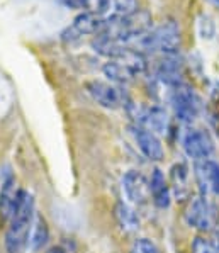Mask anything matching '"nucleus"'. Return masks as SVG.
I'll return each instance as SVG.
<instances>
[{
	"instance_id": "8",
	"label": "nucleus",
	"mask_w": 219,
	"mask_h": 253,
	"mask_svg": "<svg viewBox=\"0 0 219 253\" xmlns=\"http://www.w3.org/2000/svg\"><path fill=\"white\" fill-rule=\"evenodd\" d=\"M194 169L201 196L207 197V194L219 196V163L209 158V160L195 162Z\"/></svg>"
},
{
	"instance_id": "10",
	"label": "nucleus",
	"mask_w": 219,
	"mask_h": 253,
	"mask_svg": "<svg viewBox=\"0 0 219 253\" xmlns=\"http://www.w3.org/2000/svg\"><path fill=\"white\" fill-rule=\"evenodd\" d=\"M102 24L104 21L100 19V15L85 10V12L78 14L73 19L72 27H68L63 33V40L73 42L80 36H84V34H99L100 29H102Z\"/></svg>"
},
{
	"instance_id": "2",
	"label": "nucleus",
	"mask_w": 219,
	"mask_h": 253,
	"mask_svg": "<svg viewBox=\"0 0 219 253\" xmlns=\"http://www.w3.org/2000/svg\"><path fill=\"white\" fill-rule=\"evenodd\" d=\"M134 49L158 51L162 54H177L180 48V29L175 21H167L162 26L150 29L134 42Z\"/></svg>"
},
{
	"instance_id": "3",
	"label": "nucleus",
	"mask_w": 219,
	"mask_h": 253,
	"mask_svg": "<svg viewBox=\"0 0 219 253\" xmlns=\"http://www.w3.org/2000/svg\"><path fill=\"white\" fill-rule=\"evenodd\" d=\"M183 217H185V223L190 228L197 229L201 233L213 231L218 226L216 208L204 196H197L194 199L190 197L185 212H183Z\"/></svg>"
},
{
	"instance_id": "5",
	"label": "nucleus",
	"mask_w": 219,
	"mask_h": 253,
	"mask_svg": "<svg viewBox=\"0 0 219 253\" xmlns=\"http://www.w3.org/2000/svg\"><path fill=\"white\" fill-rule=\"evenodd\" d=\"M183 151L194 162L209 160L214 153V141L206 129H192L183 138Z\"/></svg>"
},
{
	"instance_id": "21",
	"label": "nucleus",
	"mask_w": 219,
	"mask_h": 253,
	"mask_svg": "<svg viewBox=\"0 0 219 253\" xmlns=\"http://www.w3.org/2000/svg\"><path fill=\"white\" fill-rule=\"evenodd\" d=\"M192 253H214L213 241L204 236H195L192 241Z\"/></svg>"
},
{
	"instance_id": "22",
	"label": "nucleus",
	"mask_w": 219,
	"mask_h": 253,
	"mask_svg": "<svg viewBox=\"0 0 219 253\" xmlns=\"http://www.w3.org/2000/svg\"><path fill=\"white\" fill-rule=\"evenodd\" d=\"M65 7L68 9H78V10H84V9H90V2L92 0H60Z\"/></svg>"
},
{
	"instance_id": "24",
	"label": "nucleus",
	"mask_w": 219,
	"mask_h": 253,
	"mask_svg": "<svg viewBox=\"0 0 219 253\" xmlns=\"http://www.w3.org/2000/svg\"><path fill=\"white\" fill-rule=\"evenodd\" d=\"M209 2H213L214 5H218V7H219V0H209Z\"/></svg>"
},
{
	"instance_id": "9",
	"label": "nucleus",
	"mask_w": 219,
	"mask_h": 253,
	"mask_svg": "<svg viewBox=\"0 0 219 253\" xmlns=\"http://www.w3.org/2000/svg\"><path fill=\"white\" fill-rule=\"evenodd\" d=\"M131 134H132V138H134L138 148L141 150V153L148 160H151V162L163 160L165 151H163V145H162V141H160L158 134L151 133L146 127H141V126H138V124L131 126Z\"/></svg>"
},
{
	"instance_id": "16",
	"label": "nucleus",
	"mask_w": 219,
	"mask_h": 253,
	"mask_svg": "<svg viewBox=\"0 0 219 253\" xmlns=\"http://www.w3.org/2000/svg\"><path fill=\"white\" fill-rule=\"evenodd\" d=\"M114 217L124 233H134L139 229V216L126 202H117L114 208Z\"/></svg>"
},
{
	"instance_id": "6",
	"label": "nucleus",
	"mask_w": 219,
	"mask_h": 253,
	"mask_svg": "<svg viewBox=\"0 0 219 253\" xmlns=\"http://www.w3.org/2000/svg\"><path fill=\"white\" fill-rule=\"evenodd\" d=\"M87 90L92 95V99L105 109H119L123 104H126V93L114 85L105 84V82H88Z\"/></svg>"
},
{
	"instance_id": "17",
	"label": "nucleus",
	"mask_w": 219,
	"mask_h": 253,
	"mask_svg": "<svg viewBox=\"0 0 219 253\" xmlns=\"http://www.w3.org/2000/svg\"><path fill=\"white\" fill-rule=\"evenodd\" d=\"M49 240V229L48 224H46L44 217L38 216L34 217V223H33V229H31V240H29V247L33 248L34 252H39L43 247H46Z\"/></svg>"
},
{
	"instance_id": "7",
	"label": "nucleus",
	"mask_w": 219,
	"mask_h": 253,
	"mask_svg": "<svg viewBox=\"0 0 219 253\" xmlns=\"http://www.w3.org/2000/svg\"><path fill=\"white\" fill-rule=\"evenodd\" d=\"M123 190L132 204H144L151 197L150 180L139 170H129L123 177Z\"/></svg>"
},
{
	"instance_id": "25",
	"label": "nucleus",
	"mask_w": 219,
	"mask_h": 253,
	"mask_svg": "<svg viewBox=\"0 0 219 253\" xmlns=\"http://www.w3.org/2000/svg\"><path fill=\"white\" fill-rule=\"evenodd\" d=\"M214 253H219V248H216V250H214Z\"/></svg>"
},
{
	"instance_id": "1",
	"label": "nucleus",
	"mask_w": 219,
	"mask_h": 253,
	"mask_svg": "<svg viewBox=\"0 0 219 253\" xmlns=\"http://www.w3.org/2000/svg\"><path fill=\"white\" fill-rule=\"evenodd\" d=\"M34 223V197L27 190H19L17 202L5 231L7 253H26Z\"/></svg>"
},
{
	"instance_id": "20",
	"label": "nucleus",
	"mask_w": 219,
	"mask_h": 253,
	"mask_svg": "<svg viewBox=\"0 0 219 253\" xmlns=\"http://www.w3.org/2000/svg\"><path fill=\"white\" fill-rule=\"evenodd\" d=\"M131 253H162L160 248L156 247L151 240L148 238H138L132 243L131 247Z\"/></svg>"
},
{
	"instance_id": "11",
	"label": "nucleus",
	"mask_w": 219,
	"mask_h": 253,
	"mask_svg": "<svg viewBox=\"0 0 219 253\" xmlns=\"http://www.w3.org/2000/svg\"><path fill=\"white\" fill-rule=\"evenodd\" d=\"M136 121H138V126L146 127L148 131L155 134L167 133L168 124H170V118H168L167 111L158 106L138 109L136 111Z\"/></svg>"
},
{
	"instance_id": "13",
	"label": "nucleus",
	"mask_w": 219,
	"mask_h": 253,
	"mask_svg": "<svg viewBox=\"0 0 219 253\" xmlns=\"http://www.w3.org/2000/svg\"><path fill=\"white\" fill-rule=\"evenodd\" d=\"M150 190H151V199L155 206L160 209H167L172 202V189L167 184L165 175L160 169H155L150 178Z\"/></svg>"
},
{
	"instance_id": "23",
	"label": "nucleus",
	"mask_w": 219,
	"mask_h": 253,
	"mask_svg": "<svg viewBox=\"0 0 219 253\" xmlns=\"http://www.w3.org/2000/svg\"><path fill=\"white\" fill-rule=\"evenodd\" d=\"M46 253H66V252L61 247H53V248H49V250L46 252Z\"/></svg>"
},
{
	"instance_id": "12",
	"label": "nucleus",
	"mask_w": 219,
	"mask_h": 253,
	"mask_svg": "<svg viewBox=\"0 0 219 253\" xmlns=\"http://www.w3.org/2000/svg\"><path fill=\"white\" fill-rule=\"evenodd\" d=\"M156 79L168 87L182 84V60L177 54H163L156 65Z\"/></svg>"
},
{
	"instance_id": "18",
	"label": "nucleus",
	"mask_w": 219,
	"mask_h": 253,
	"mask_svg": "<svg viewBox=\"0 0 219 253\" xmlns=\"http://www.w3.org/2000/svg\"><path fill=\"white\" fill-rule=\"evenodd\" d=\"M102 72L109 80L116 82V84H129V82L134 79V75H132L123 63H119V61H116V60H109L107 63L104 65Z\"/></svg>"
},
{
	"instance_id": "4",
	"label": "nucleus",
	"mask_w": 219,
	"mask_h": 253,
	"mask_svg": "<svg viewBox=\"0 0 219 253\" xmlns=\"http://www.w3.org/2000/svg\"><path fill=\"white\" fill-rule=\"evenodd\" d=\"M170 104L174 107V112L178 121L182 123H192L199 116V109H201V100L195 95V92L189 85L180 84L172 87L170 93Z\"/></svg>"
},
{
	"instance_id": "14",
	"label": "nucleus",
	"mask_w": 219,
	"mask_h": 253,
	"mask_svg": "<svg viewBox=\"0 0 219 253\" xmlns=\"http://www.w3.org/2000/svg\"><path fill=\"white\" fill-rule=\"evenodd\" d=\"M19 190L21 189H17L14 177H7L3 180L2 189H0V219L2 221H9L12 217Z\"/></svg>"
},
{
	"instance_id": "19",
	"label": "nucleus",
	"mask_w": 219,
	"mask_h": 253,
	"mask_svg": "<svg viewBox=\"0 0 219 253\" xmlns=\"http://www.w3.org/2000/svg\"><path fill=\"white\" fill-rule=\"evenodd\" d=\"M112 3H114L116 14L119 15H132L139 12L138 0H112Z\"/></svg>"
},
{
	"instance_id": "15",
	"label": "nucleus",
	"mask_w": 219,
	"mask_h": 253,
	"mask_svg": "<svg viewBox=\"0 0 219 253\" xmlns=\"http://www.w3.org/2000/svg\"><path fill=\"white\" fill-rule=\"evenodd\" d=\"M170 180L172 187L177 201H185L190 196V187H189V169L185 163H177L172 167L170 170Z\"/></svg>"
}]
</instances>
